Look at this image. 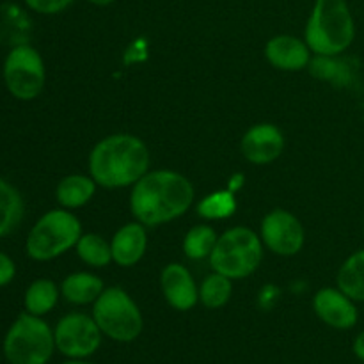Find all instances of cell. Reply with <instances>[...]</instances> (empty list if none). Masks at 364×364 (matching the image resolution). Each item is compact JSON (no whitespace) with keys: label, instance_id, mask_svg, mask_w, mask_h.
<instances>
[{"label":"cell","instance_id":"obj_1","mask_svg":"<svg viewBox=\"0 0 364 364\" xmlns=\"http://www.w3.org/2000/svg\"><path fill=\"white\" fill-rule=\"evenodd\" d=\"M194 203V187L176 171L159 169L146 173L134 185L130 210L137 223L160 226L183 215Z\"/></svg>","mask_w":364,"mask_h":364},{"label":"cell","instance_id":"obj_2","mask_svg":"<svg viewBox=\"0 0 364 364\" xmlns=\"http://www.w3.org/2000/svg\"><path fill=\"white\" fill-rule=\"evenodd\" d=\"M148 148L141 139L130 134H114L102 139L89 155V173L98 187H130L148 173Z\"/></svg>","mask_w":364,"mask_h":364},{"label":"cell","instance_id":"obj_3","mask_svg":"<svg viewBox=\"0 0 364 364\" xmlns=\"http://www.w3.org/2000/svg\"><path fill=\"white\" fill-rule=\"evenodd\" d=\"M355 25L347 0H315L306 43L316 55L336 57L354 43Z\"/></svg>","mask_w":364,"mask_h":364},{"label":"cell","instance_id":"obj_4","mask_svg":"<svg viewBox=\"0 0 364 364\" xmlns=\"http://www.w3.org/2000/svg\"><path fill=\"white\" fill-rule=\"evenodd\" d=\"M55 352L53 329L41 316L21 313L4 338V355L9 364H48Z\"/></svg>","mask_w":364,"mask_h":364},{"label":"cell","instance_id":"obj_5","mask_svg":"<svg viewBox=\"0 0 364 364\" xmlns=\"http://www.w3.org/2000/svg\"><path fill=\"white\" fill-rule=\"evenodd\" d=\"M263 258V242L252 230L237 226L217 238L210 255L213 270L230 279L249 277L259 267Z\"/></svg>","mask_w":364,"mask_h":364},{"label":"cell","instance_id":"obj_6","mask_svg":"<svg viewBox=\"0 0 364 364\" xmlns=\"http://www.w3.org/2000/svg\"><path fill=\"white\" fill-rule=\"evenodd\" d=\"M92 318L103 336L117 343H132L144 327L142 313L134 299L119 287L105 288L92 302Z\"/></svg>","mask_w":364,"mask_h":364},{"label":"cell","instance_id":"obj_7","mask_svg":"<svg viewBox=\"0 0 364 364\" xmlns=\"http://www.w3.org/2000/svg\"><path fill=\"white\" fill-rule=\"evenodd\" d=\"M82 237V224L70 210H52L32 226L25 251L36 262H50L75 247Z\"/></svg>","mask_w":364,"mask_h":364},{"label":"cell","instance_id":"obj_8","mask_svg":"<svg viewBox=\"0 0 364 364\" xmlns=\"http://www.w3.org/2000/svg\"><path fill=\"white\" fill-rule=\"evenodd\" d=\"M45 63L36 48L18 45L4 60V82L11 95L21 102H31L41 95L45 87Z\"/></svg>","mask_w":364,"mask_h":364},{"label":"cell","instance_id":"obj_9","mask_svg":"<svg viewBox=\"0 0 364 364\" xmlns=\"http://www.w3.org/2000/svg\"><path fill=\"white\" fill-rule=\"evenodd\" d=\"M55 348L68 359H87L102 345V331L92 315L70 313L57 322L53 329Z\"/></svg>","mask_w":364,"mask_h":364},{"label":"cell","instance_id":"obj_10","mask_svg":"<svg viewBox=\"0 0 364 364\" xmlns=\"http://www.w3.org/2000/svg\"><path fill=\"white\" fill-rule=\"evenodd\" d=\"M262 242L277 256H295L304 245V228L294 213L272 210L262 223Z\"/></svg>","mask_w":364,"mask_h":364},{"label":"cell","instance_id":"obj_11","mask_svg":"<svg viewBox=\"0 0 364 364\" xmlns=\"http://www.w3.org/2000/svg\"><path fill=\"white\" fill-rule=\"evenodd\" d=\"M313 308L326 326L338 331L352 329L359 320L355 301L345 295L340 288H322L316 291Z\"/></svg>","mask_w":364,"mask_h":364},{"label":"cell","instance_id":"obj_12","mask_svg":"<svg viewBox=\"0 0 364 364\" xmlns=\"http://www.w3.org/2000/svg\"><path fill=\"white\" fill-rule=\"evenodd\" d=\"M242 155L256 166H265L281 156L284 149L283 132L270 123H259L249 128L240 142Z\"/></svg>","mask_w":364,"mask_h":364},{"label":"cell","instance_id":"obj_13","mask_svg":"<svg viewBox=\"0 0 364 364\" xmlns=\"http://www.w3.org/2000/svg\"><path fill=\"white\" fill-rule=\"evenodd\" d=\"M162 294L176 311H191L199 301V290L192 274L180 263H169L160 276Z\"/></svg>","mask_w":364,"mask_h":364},{"label":"cell","instance_id":"obj_14","mask_svg":"<svg viewBox=\"0 0 364 364\" xmlns=\"http://www.w3.org/2000/svg\"><path fill=\"white\" fill-rule=\"evenodd\" d=\"M265 57L277 70L301 71L311 63V48L302 39L283 34L267 43Z\"/></svg>","mask_w":364,"mask_h":364},{"label":"cell","instance_id":"obj_15","mask_svg":"<svg viewBox=\"0 0 364 364\" xmlns=\"http://www.w3.org/2000/svg\"><path fill=\"white\" fill-rule=\"evenodd\" d=\"M110 247H112V262H116L119 267H134L135 263L141 262L148 247L144 224H124L116 231Z\"/></svg>","mask_w":364,"mask_h":364},{"label":"cell","instance_id":"obj_16","mask_svg":"<svg viewBox=\"0 0 364 364\" xmlns=\"http://www.w3.org/2000/svg\"><path fill=\"white\" fill-rule=\"evenodd\" d=\"M96 192V181L84 174L63 178L55 188V199L63 208L73 210L87 205Z\"/></svg>","mask_w":364,"mask_h":364},{"label":"cell","instance_id":"obj_17","mask_svg":"<svg viewBox=\"0 0 364 364\" xmlns=\"http://www.w3.org/2000/svg\"><path fill=\"white\" fill-rule=\"evenodd\" d=\"M103 281L89 272H75L63 281V297L75 306L91 304L102 295Z\"/></svg>","mask_w":364,"mask_h":364},{"label":"cell","instance_id":"obj_18","mask_svg":"<svg viewBox=\"0 0 364 364\" xmlns=\"http://www.w3.org/2000/svg\"><path fill=\"white\" fill-rule=\"evenodd\" d=\"M338 288L355 302H364V249L345 259L338 272Z\"/></svg>","mask_w":364,"mask_h":364},{"label":"cell","instance_id":"obj_19","mask_svg":"<svg viewBox=\"0 0 364 364\" xmlns=\"http://www.w3.org/2000/svg\"><path fill=\"white\" fill-rule=\"evenodd\" d=\"M23 219V199L20 192L0 178V237L16 230Z\"/></svg>","mask_w":364,"mask_h":364},{"label":"cell","instance_id":"obj_20","mask_svg":"<svg viewBox=\"0 0 364 364\" xmlns=\"http://www.w3.org/2000/svg\"><path fill=\"white\" fill-rule=\"evenodd\" d=\"M57 301H59V290L55 283L50 279H36L25 291L23 304L27 313L43 316L55 308Z\"/></svg>","mask_w":364,"mask_h":364},{"label":"cell","instance_id":"obj_21","mask_svg":"<svg viewBox=\"0 0 364 364\" xmlns=\"http://www.w3.org/2000/svg\"><path fill=\"white\" fill-rule=\"evenodd\" d=\"M75 247H77L78 258L91 267L103 269V267H107L112 262V247H110L109 242L103 237H100V235H82Z\"/></svg>","mask_w":364,"mask_h":364},{"label":"cell","instance_id":"obj_22","mask_svg":"<svg viewBox=\"0 0 364 364\" xmlns=\"http://www.w3.org/2000/svg\"><path fill=\"white\" fill-rule=\"evenodd\" d=\"M231 294H233V284H231L230 277L213 272L212 276L203 281L201 288H199V301L205 308L219 309L228 304Z\"/></svg>","mask_w":364,"mask_h":364},{"label":"cell","instance_id":"obj_23","mask_svg":"<svg viewBox=\"0 0 364 364\" xmlns=\"http://www.w3.org/2000/svg\"><path fill=\"white\" fill-rule=\"evenodd\" d=\"M217 233L212 226L206 224H198L188 233L185 235L183 240V251L187 258L191 259H205L210 258L213 247L217 244Z\"/></svg>","mask_w":364,"mask_h":364},{"label":"cell","instance_id":"obj_24","mask_svg":"<svg viewBox=\"0 0 364 364\" xmlns=\"http://www.w3.org/2000/svg\"><path fill=\"white\" fill-rule=\"evenodd\" d=\"M235 212H237V199L230 191H217L198 203V215L206 220L228 219Z\"/></svg>","mask_w":364,"mask_h":364},{"label":"cell","instance_id":"obj_25","mask_svg":"<svg viewBox=\"0 0 364 364\" xmlns=\"http://www.w3.org/2000/svg\"><path fill=\"white\" fill-rule=\"evenodd\" d=\"M308 68L313 77L320 78V80L340 82L347 78L345 70H341V64L329 55H316L315 59H311Z\"/></svg>","mask_w":364,"mask_h":364},{"label":"cell","instance_id":"obj_26","mask_svg":"<svg viewBox=\"0 0 364 364\" xmlns=\"http://www.w3.org/2000/svg\"><path fill=\"white\" fill-rule=\"evenodd\" d=\"M73 0H25L32 11L39 14H57L66 9Z\"/></svg>","mask_w":364,"mask_h":364},{"label":"cell","instance_id":"obj_27","mask_svg":"<svg viewBox=\"0 0 364 364\" xmlns=\"http://www.w3.org/2000/svg\"><path fill=\"white\" fill-rule=\"evenodd\" d=\"M16 276V265L7 255L0 252V288L9 284Z\"/></svg>","mask_w":364,"mask_h":364},{"label":"cell","instance_id":"obj_28","mask_svg":"<svg viewBox=\"0 0 364 364\" xmlns=\"http://www.w3.org/2000/svg\"><path fill=\"white\" fill-rule=\"evenodd\" d=\"M352 350H354L355 358L361 359V361L364 363V331H363V333H359L358 336H355L354 345H352Z\"/></svg>","mask_w":364,"mask_h":364},{"label":"cell","instance_id":"obj_29","mask_svg":"<svg viewBox=\"0 0 364 364\" xmlns=\"http://www.w3.org/2000/svg\"><path fill=\"white\" fill-rule=\"evenodd\" d=\"M60 364H95L91 361H85V359H68V361L60 363Z\"/></svg>","mask_w":364,"mask_h":364},{"label":"cell","instance_id":"obj_30","mask_svg":"<svg viewBox=\"0 0 364 364\" xmlns=\"http://www.w3.org/2000/svg\"><path fill=\"white\" fill-rule=\"evenodd\" d=\"M91 4H95V6H109V4H112L114 0H89Z\"/></svg>","mask_w":364,"mask_h":364}]
</instances>
